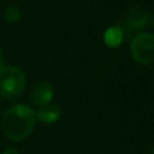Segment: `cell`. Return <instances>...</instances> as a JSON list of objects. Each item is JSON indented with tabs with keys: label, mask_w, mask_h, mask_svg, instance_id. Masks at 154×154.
Listing matches in <instances>:
<instances>
[{
	"label": "cell",
	"mask_w": 154,
	"mask_h": 154,
	"mask_svg": "<svg viewBox=\"0 0 154 154\" xmlns=\"http://www.w3.org/2000/svg\"><path fill=\"white\" fill-rule=\"evenodd\" d=\"M20 18H22V12H20V10H19L17 6L11 5V6L6 7V10H5V12H4V19H5L8 24L17 23Z\"/></svg>",
	"instance_id": "obj_8"
},
{
	"label": "cell",
	"mask_w": 154,
	"mask_h": 154,
	"mask_svg": "<svg viewBox=\"0 0 154 154\" xmlns=\"http://www.w3.org/2000/svg\"><path fill=\"white\" fill-rule=\"evenodd\" d=\"M25 89V75L17 66L0 69V96L6 100H16Z\"/></svg>",
	"instance_id": "obj_2"
},
{
	"label": "cell",
	"mask_w": 154,
	"mask_h": 154,
	"mask_svg": "<svg viewBox=\"0 0 154 154\" xmlns=\"http://www.w3.org/2000/svg\"><path fill=\"white\" fill-rule=\"evenodd\" d=\"M132 59L140 65H149L154 61V35L150 32L137 34L130 46Z\"/></svg>",
	"instance_id": "obj_3"
},
{
	"label": "cell",
	"mask_w": 154,
	"mask_h": 154,
	"mask_svg": "<svg viewBox=\"0 0 154 154\" xmlns=\"http://www.w3.org/2000/svg\"><path fill=\"white\" fill-rule=\"evenodd\" d=\"M53 96H54V88L49 82L41 81L36 83L35 87L32 88L31 99L32 102L38 107L48 105L52 101Z\"/></svg>",
	"instance_id": "obj_4"
},
{
	"label": "cell",
	"mask_w": 154,
	"mask_h": 154,
	"mask_svg": "<svg viewBox=\"0 0 154 154\" xmlns=\"http://www.w3.org/2000/svg\"><path fill=\"white\" fill-rule=\"evenodd\" d=\"M1 154H20L18 150H16V149H13V148H8V149H6L5 152H2Z\"/></svg>",
	"instance_id": "obj_10"
},
{
	"label": "cell",
	"mask_w": 154,
	"mask_h": 154,
	"mask_svg": "<svg viewBox=\"0 0 154 154\" xmlns=\"http://www.w3.org/2000/svg\"><path fill=\"white\" fill-rule=\"evenodd\" d=\"M150 154H154V146L152 147V150H150Z\"/></svg>",
	"instance_id": "obj_12"
},
{
	"label": "cell",
	"mask_w": 154,
	"mask_h": 154,
	"mask_svg": "<svg viewBox=\"0 0 154 154\" xmlns=\"http://www.w3.org/2000/svg\"><path fill=\"white\" fill-rule=\"evenodd\" d=\"M123 38H124V34L119 26H111L103 34V41L111 48H116L120 46Z\"/></svg>",
	"instance_id": "obj_7"
},
{
	"label": "cell",
	"mask_w": 154,
	"mask_h": 154,
	"mask_svg": "<svg viewBox=\"0 0 154 154\" xmlns=\"http://www.w3.org/2000/svg\"><path fill=\"white\" fill-rule=\"evenodd\" d=\"M5 66V63H4V52L0 47V69H2Z\"/></svg>",
	"instance_id": "obj_11"
},
{
	"label": "cell",
	"mask_w": 154,
	"mask_h": 154,
	"mask_svg": "<svg viewBox=\"0 0 154 154\" xmlns=\"http://www.w3.org/2000/svg\"><path fill=\"white\" fill-rule=\"evenodd\" d=\"M125 22L132 29H142L147 26L148 14L142 7H140L138 5H134L128 10L125 16Z\"/></svg>",
	"instance_id": "obj_5"
},
{
	"label": "cell",
	"mask_w": 154,
	"mask_h": 154,
	"mask_svg": "<svg viewBox=\"0 0 154 154\" xmlns=\"http://www.w3.org/2000/svg\"><path fill=\"white\" fill-rule=\"evenodd\" d=\"M36 113V119L45 124H53L58 122L61 117V109L59 106L48 103L45 106H41Z\"/></svg>",
	"instance_id": "obj_6"
},
{
	"label": "cell",
	"mask_w": 154,
	"mask_h": 154,
	"mask_svg": "<svg viewBox=\"0 0 154 154\" xmlns=\"http://www.w3.org/2000/svg\"><path fill=\"white\" fill-rule=\"evenodd\" d=\"M36 120V113L31 107L16 103L2 114L1 129L8 140L19 142L31 134Z\"/></svg>",
	"instance_id": "obj_1"
},
{
	"label": "cell",
	"mask_w": 154,
	"mask_h": 154,
	"mask_svg": "<svg viewBox=\"0 0 154 154\" xmlns=\"http://www.w3.org/2000/svg\"><path fill=\"white\" fill-rule=\"evenodd\" d=\"M147 25H149V26H154V12H153V13H150V14L148 16Z\"/></svg>",
	"instance_id": "obj_9"
}]
</instances>
